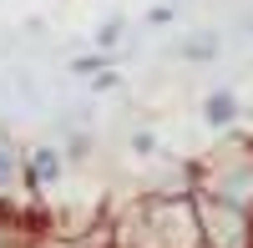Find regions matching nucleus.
I'll return each instance as SVG.
<instances>
[{
  "instance_id": "1",
  "label": "nucleus",
  "mask_w": 253,
  "mask_h": 248,
  "mask_svg": "<svg viewBox=\"0 0 253 248\" xmlns=\"http://www.w3.org/2000/svg\"><path fill=\"white\" fill-rule=\"evenodd\" d=\"M187 177H193V193L253 213V142H243V137L223 142V147H213L208 157H198L193 167H187Z\"/></svg>"
},
{
  "instance_id": "2",
  "label": "nucleus",
  "mask_w": 253,
  "mask_h": 248,
  "mask_svg": "<svg viewBox=\"0 0 253 248\" xmlns=\"http://www.w3.org/2000/svg\"><path fill=\"white\" fill-rule=\"evenodd\" d=\"M193 208H198L203 248H253V213L248 208H233V203H218L203 193H193Z\"/></svg>"
},
{
  "instance_id": "3",
  "label": "nucleus",
  "mask_w": 253,
  "mask_h": 248,
  "mask_svg": "<svg viewBox=\"0 0 253 248\" xmlns=\"http://www.w3.org/2000/svg\"><path fill=\"white\" fill-rule=\"evenodd\" d=\"M61 177H66V152H61V147H51V142L20 147V188H26V198L56 193Z\"/></svg>"
},
{
  "instance_id": "4",
  "label": "nucleus",
  "mask_w": 253,
  "mask_h": 248,
  "mask_svg": "<svg viewBox=\"0 0 253 248\" xmlns=\"http://www.w3.org/2000/svg\"><path fill=\"white\" fill-rule=\"evenodd\" d=\"M198 117H203V127L208 132H233L238 127V117H243V101L233 86H213L203 101H198Z\"/></svg>"
},
{
  "instance_id": "5",
  "label": "nucleus",
  "mask_w": 253,
  "mask_h": 248,
  "mask_svg": "<svg viewBox=\"0 0 253 248\" xmlns=\"http://www.w3.org/2000/svg\"><path fill=\"white\" fill-rule=\"evenodd\" d=\"M20 193H26L20 188V147L0 132V208H10Z\"/></svg>"
},
{
  "instance_id": "6",
  "label": "nucleus",
  "mask_w": 253,
  "mask_h": 248,
  "mask_svg": "<svg viewBox=\"0 0 253 248\" xmlns=\"http://www.w3.org/2000/svg\"><path fill=\"white\" fill-rule=\"evenodd\" d=\"M218 46H223V41H218L213 31H193V36L177 46V56H182V61H213V56H218Z\"/></svg>"
},
{
  "instance_id": "7",
  "label": "nucleus",
  "mask_w": 253,
  "mask_h": 248,
  "mask_svg": "<svg viewBox=\"0 0 253 248\" xmlns=\"http://www.w3.org/2000/svg\"><path fill=\"white\" fill-rule=\"evenodd\" d=\"M122 36H126V15H107V20L96 26V51H117Z\"/></svg>"
},
{
  "instance_id": "8",
  "label": "nucleus",
  "mask_w": 253,
  "mask_h": 248,
  "mask_svg": "<svg viewBox=\"0 0 253 248\" xmlns=\"http://www.w3.org/2000/svg\"><path fill=\"white\" fill-rule=\"evenodd\" d=\"M107 66H112V51H91V56H76V61H71V76L91 81L96 71H107Z\"/></svg>"
},
{
  "instance_id": "9",
  "label": "nucleus",
  "mask_w": 253,
  "mask_h": 248,
  "mask_svg": "<svg viewBox=\"0 0 253 248\" xmlns=\"http://www.w3.org/2000/svg\"><path fill=\"white\" fill-rule=\"evenodd\" d=\"M126 147H132V157H157V132L152 127H137Z\"/></svg>"
},
{
  "instance_id": "10",
  "label": "nucleus",
  "mask_w": 253,
  "mask_h": 248,
  "mask_svg": "<svg viewBox=\"0 0 253 248\" xmlns=\"http://www.w3.org/2000/svg\"><path fill=\"white\" fill-rule=\"evenodd\" d=\"M172 15H177V5H152V10H147V26H167Z\"/></svg>"
},
{
  "instance_id": "11",
  "label": "nucleus",
  "mask_w": 253,
  "mask_h": 248,
  "mask_svg": "<svg viewBox=\"0 0 253 248\" xmlns=\"http://www.w3.org/2000/svg\"><path fill=\"white\" fill-rule=\"evenodd\" d=\"M15 238V223H10V208H0V248H10Z\"/></svg>"
},
{
  "instance_id": "12",
  "label": "nucleus",
  "mask_w": 253,
  "mask_h": 248,
  "mask_svg": "<svg viewBox=\"0 0 253 248\" xmlns=\"http://www.w3.org/2000/svg\"><path fill=\"white\" fill-rule=\"evenodd\" d=\"M51 248H61V243H51Z\"/></svg>"
}]
</instances>
